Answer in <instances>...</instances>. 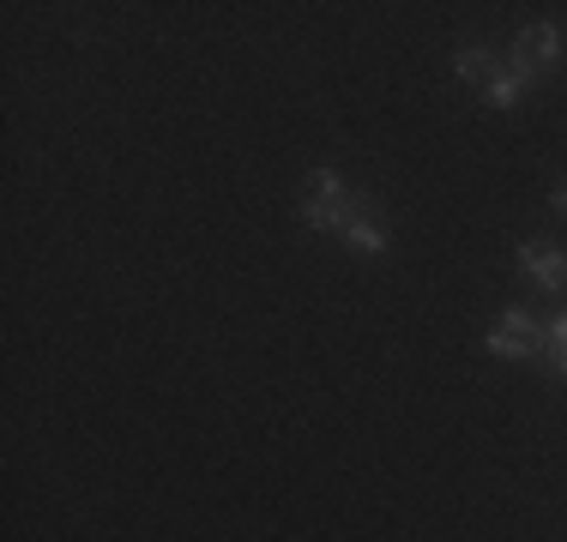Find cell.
<instances>
[{
  "label": "cell",
  "instance_id": "obj_1",
  "mask_svg": "<svg viewBox=\"0 0 567 542\" xmlns=\"http://www.w3.org/2000/svg\"><path fill=\"white\" fill-rule=\"evenodd\" d=\"M483 350H489L495 362H537L544 356V325L525 314V308H507V314L495 320V332L483 337Z\"/></svg>",
  "mask_w": 567,
  "mask_h": 542
},
{
  "label": "cell",
  "instance_id": "obj_2",
  "mask_svg": "<svg viewBox=\"0 0 567 542\" xmlns=\"http://www.w3.org/2000/svg\"><path fill=\"white\" fill-rule=\"evenodd\" d=\"M567 54V37L556 31V24H525L519 37H513V49H507V61H519V66H532L537 79L549 73V66H556Z\"/></svg>",
  "mask_w": 567,
  "mask_h": 542
},
{
  "label": "cell",
  "instance_id": "obj_3",
  "mask_svg": "<svg viewBox=\"0 0 567 542\" xmlns=\"http://www.w3.org/2000/svg\"><path fill=\"white\" fill-rule=\"evenodd\" d=\"M519 271L544 295H561L567 290V248H561V241H525V248H519Z\"/></svg>",
  "mask_w": 567,
  "mask_h": 542
},
{
  "label": "cell",
  "instance_id": "obj_4",
  "mask_svg": "<svg viewBox=\"0 0 567 542\" xmlns=\"http://www.w3.org/2000/svg\"><path fill=\"white\" fill-rule=\"evenodd\" d=\"M339 236H344L357 253L381 260V253H386V223H381V206H374V194H362V199H357V211L344 217V229H339Z\"/></svg>",
  "mask_w": 567,
  "mask_h": 542
},
{
  "label": "cell",
  "instance_id": "obj_5",
  "mask_svg": "<svg viewBox=\"0 0 567 542\" xmlns=\"http://www.w3.org/2000/svg\"><path fill=\"white\" fill-rule=\"evenodd\" d=\"M532 85H537V73H532V66L502 61V66L489 73V85H483V103H489V108H513V103H519Z\"/></svg>",
  "mask_w": 567,
  "mask_h": 542
},
{
  "label": "cell",
  "instance_id": "obj_6",
  "mask_svg": "<svg viewBox=\"0 0 567 542\" xmlns=\"http://www.w3.org/2000/svg\"><path fill=\"white\" fill-rule=\"evenodd\" d=\"M302 199L308 206H339V199H350V187H344L339 169H308L302 175Z\"/></svg>",
  "mask_w": 567,
  "mask_h": 542
},
{
  "label": "cell",
  "instance_id": "obj_7",
  "mask_svg": "<svg viewBox=\"0 0 567 542\" xmlns=\"http://www.w3.org/2000/svg\"><path fill=\"white\" fill-rule=\"evenodd\" d=\"M495 49H483V43H471V49H458L453 54V73L465 79V85H489V73H495Z\"/></svg>",
  "mask_w": 567,
  "mask_h": 542
},
{
  "label": "cell",
  "instance_id": "obj_8",
  "mask_svg": "<svg viewBox=\"0 0 567 542\" xmlns=\"http://www.w3.org/2000/svg\"><path fill=\"white\" fill-rule=\"evenodd\" d=\"M537 362H544L556 379H567V314H556L544 325V356H537Z\"/></svg>",
  "mask_w": 567,
  "mask_h": 542
},
{
  "label": "cell",
  "instance_id": "obj_9",
  "mask_svg": "<svg viewBox=\"0 0 567 542\" xmlns=\"http://www.w3.org/2000/svg\"><path fill=\"white\" fill-rule=\"evenodd\" d=\"M549 206H556V217H567V181H556V194H549Z\"/></svg>",
  "mask_w": 567,
  "mask_h": 542
}]
</instances>
